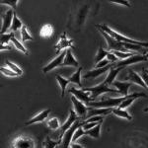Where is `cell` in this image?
Listing matches in <instances>:
<instances>
[{
    "label": "cell",
    "instance_id": "603a6c76",
    "mask_svg": "<svg viewBox=\"0 0 148 148\" xmlns=\"http://www.w3.org/2000/svg\"><path fill=\"white\" fill-rule=\"evenodd\" d=\"M61 141H62V139H58L54 141V140L51 139L49 136H47L45 141L42 142V148H57L61 144Z\"/></svg>",
    "mask_w": 148,
    "mask_h": 148
},
{
    "label": "cell",
    "instance_id": "2e32d148",
    "mask_svg": "<svg viewBox=\"0 0 148 148\" xmlns=\"http://www.w3.org/2000/svg\"><path fill=\"white\" fill-rule=\"evenodd\" d=\"M146 97H147V95L144 94V93H133V94H131V95H128L126 100H125V101L120 105L119 109L125 110L127 107H130V105L132 104L134 100L138 99V98H146Z\"/></svg>",
    "mask_w": 148,
    "mask_h": 148
},
{
    "label": "cell",
    "instance_id": "e575fe53",
    "mask_svg": "<svg viewBox=\"0 0 148 148\" xmlns=\"http://www.w3.org/2000/svg\"><path fill=\"white\" fill-rule=\"evenodd\" d=\"M112 52H113L119 59H121V60H125V59L128 58V57H130L131 56L134 54V52H121V51H114Z\"/></svg>",
    "mask_w": 148,
    "mask_h": 148
},
{
    "label": "cell",
    "instance_id": "f1b7e54d",
    "mask_svg": "<svg viewBox=\"0 0 148 148\" xmlns=\"http://www.w3.org/2000/svg\"><path fill=\"white\" fill-rule=\"evenodd\" d=\"M108 54H109V51H105L104 49H103V47L100 45V47H99V51H98V53H97V56H96V58H95V63L98 64L99 62H101L102 60H104L105 59V57H107L108 56Z\"/></svg>",
    "mask_w": 148,
    "mask_h": 148
},
{
    "label": "cell",
    "instance_id": "30bf717a",
    "mask_svg": "<svg viewBox=\"0 0 148 148\" xmlns=\"http://www.w3.org/2000/svg\"><path fill=\"white\" fill-rule=\"evenodd\" d=\"M78 120H79V116H77L76 112L73 111V110H69V116H68L67 121H66L60 127V136H59V139H62L64 133H65Z\"/></svg>",
    "mask_w": 148,
    "mask_h": 148
},
{
    "label": "cell",
    "instance_id": "52a82bcc",
    "mask_svg": "<svg viewBox=\"0 0 148 148\" xmlns=\"http://www.w3.org/2000/svg\"><path fill=\"white\" fill-rule=\"evenodd\" d=\"M13 148H36V142L32 137L25 136V135H20L14 139Z\"/></svg>",
    "mask_w": 148,
    "mask_h": 148
},
{
    "label": "cell",
    "instance_id": "1f68e13d",
    "mask_svg": "<svg viewBox=\"0 0 148 148\" xmlns=\"http://www.w3.org/2000/svg\"><path fill=\"white\" fill-rule=\"evenodd\" d=\"M11 42H13V45H14V47H16V49H18V51H22L23 53H25V54H29V52H28V49H26L25 47L23 46L22 44H21L19 40L16 39L15 37H13L12 38V40H11Z\"/></svg>",
    "mask_w": 148,
    "mask_h": 148
},
{
    "label": "cell",
    "instance_id": "d6a6232c",
    "mask_svg": "<svg viewBox=\"0 0 148 148\" xmlns=\"http://www.w3.org/2000/svg\"><path fill=\"white\" fill-rule=\"evenodd\" d=\"M6 64H7V66H8V67L10 68L12 71H14V72L17 74L18 76H21V75L23 74V70H22V69L19 67V66L16 65L15 63L12 62V61H10V60H6Z\"/></svg>",
    "mask_w": 148,
    "mask_h": 148
},
{
    "label": "cell",
    "instance_id": "d6986e66",
    "mask_svg": "<svg viewBox=\"0 0 148 148\" xmlns=\"http://www.w3.org/2000/svg\"><path fill=\"white\" fill-rule=\"evenodd\" d=\"M114 109H98V108H90L87 114V119L97 116H108L110 114H113Z\"/></svg>",
    "mask_w": 148,
    "mask_h": 148
},
{
    "label": "cell",
    "instance_id": "44dd1931",
    "mask_svg": "<svg viewBox=\"0 0 148 148\" xmlns=\"http://www.w3.org/2000/svg\"><path fill=\"white\" fill-rule=\"evenodd\" d=\"M123 68H114L112 67L111 69H110L109 71V75L107 76V78L105 79L104 83L106 85H112L113 83L114 82V79H116V77L118 76L119 72H120L121 70H123Z\"/></svg>",
    "mask_w": 148,
    "mask_h": 148
},
{
    "label": "cell",
    "instance_id": "ffe728a7",
    "mask_svg": "<svg viewBox=\"0 0 148 148\" xmlns=\"http://www.w3.org/2000/svg\"><path fill=\"white\" fill-rule=\"evenodd\" d=\"M127 79L130 80V82H133V83H135V84L141 86L142 88H145V89L147 88V86L145 85V83H144V81H143L142 77H140V76L138 75L136 72H134V71L131 70V69H130V70H128Z\"/></svg>",
    "mask_w": 148,
    "mask_h": 148
},
{
    "label": "cell",
    "instance_id": "ac0fdd59",
    "mask_svg": "<svg viewBox=\"0 0 148 148\" xmlns=\"http://www.w3.org/2000/svg\"><path fill=\"white\" fill-rule=\"evenodd\" d=\"M61 66H73V67H77V68L80 67L79 62L75 59L71 49H67L66 51V56L64 57V60Z\"/></svg>",
    "mask_w": 148,
    "mask_h": 148
},
{
    "label": "cell",
    "instance_id": "3957f363",
    "mask_svg": "<svg viewBox=\"0 0 148 148\" xmlns=\"http://www.w3.org/2000/svg\"><path fill=\"white\" fill-rule=\"evenodd\" d=\"M99 30H100V32H101L102 36L105 38V40H106L107 45H108V49L110 51H121V52H132V51H128L127 49H125L123 42H120L116 40H114L113 37H111V36L108 35L106 32L101 30V29H99Z\"/></svg>",
    "mask_w": 148,
    "mask_h": 148
},
{
    "label": "cell",
    "instance_id": "7bdbcfd3",
    "mask_svg": "<svg viewBox=\"0 0 148 148\" xmlns=\"http://www.w3.org/2000/svg\"><path fill=\"white\" fill-rule=\"evenodd\" d=\"M112 3H114V4H120V5H123V6H126V7H130L131 5L128 3L126 0H123V1H119V0H114V1H111Z\"/></svg>",
    "mask_w": 148,
    "mask_h": 148
},
{
    "label": "cell",
    "instance_id": "ee69618b",
    "mask_svg": "<svg viewBox=\"0 0 148 148\" xmlns=\"http://www.w3.org/2000/svg\"><path fill=\"white\" fill-rule=\"evenodd\" d=\"M12 47L10 46H0V51H11Z\"/></svg>",
    "mask_w": 148,
    "mask_h": 148
},
{
    "label": "cell",
    "instance_id": "83f0119b",
    "mask_svg": "<svg viewBox=\"0 0 148 148\" xmlns=\"http://www.w3.org/2000/svg\"><path fill=\"white\" fill-rule=\"evenodd\" d=\"M52 34H53V28H52L51 25H45L44 27L40 29V35L42 38H51Z\"/></svg>",
    "mask_w": 148,
    "mask_h": 148
},
{
    "label": "cell",
    "instance_id": "8d00e7d4",
    "mask_svg": "<svg viewBox=\"0 0 148 148\" xmlns=\"http://www.w3.org/2000/svg\"><path fill=\"white\" fill-rule=\"evenodd\" d=\"M0 71H1L2 74H4L5 76H8V77H15V76H18L14 71H12L10 68H6V67H0Z\"/></svg>",
    "mask_w": 148,
    "mask_h": 148
},
{
    "label": "cell",
    "instance_id": "4316f807",
    "mask_svg": "<svg viewBox=\"0 0 148 148\" xmlns=\"http://www.w3.org/2000/svg\"><path fill=\"white\" fill-rule=\"evenodd\" d=\"M101 125H102V123H100L99 125L95 127H93L92 130H87L85 131V135H88V136H91L93 138H100V134H101Z\"/></svg>",
    "mask_w": 148,
    "mask_h": 148
},
{
    "label": "cell",
    "instance_id": "4fadbf2b",
    "mask_svg": "<svg viewBox=\"0 0 148 148\" xmlns=\"http://www.w3.org/2000/svg\"><path fill=\"white\" fill-rule=\"evenodd\" d=\"M66 56V51H64L61 52L60 54H59L58 56L56 57V58H54L53 60L51 61V62H49V64H47L46 66H45L44 68H42V72L44 73H47L49 72V71H51L52 69L56 68V67H59V66L62 65V62L64 60V57Z\"/></svg>",
    "mask_w": 148,
    "mask_h": 148
},
{
    "label": "cell",
    "instance_id": "8992f818",
    "mask_svg": "<svg viewBox=\"0 0 148 148\" xmlns=\"http://www.w3.org/2000/svg\"><path fill=\"white\" fill-rule=\"evenodd\" d=\"M81 125H82V123H80L79 121H76V123L64 133L61 144L57 148H70V144L72 143V138H73L74 133H75V131L77 130L78 127H80Z\"/></svg>",
    "mask_w": 148,
    "mask_h": 148
},
{
    "label": "cell",
    "instance_id": "6da1fadb",
    "mask_svg": "<svg viewBox=\"0 0 148 148\" xmlns=\"http://www.w3.org/2000/svg\"><path fill=\"white\" fill-rule=\"evenodd\" d=\"M96 27L98 29H101L104 32H106L107 34L110 35L111 37H113L114 40H116L120 42H125V44H132V45H137V46H140L142 47H148V42H140V40H135L132 39H130V38H126L125 36L119 34V33L114 32L113 29H111L109 26L105 25H96Z\"/></svg>",
    "mask_w": 148,
    "mask_h": 148
},
{
    "label": "cell",
    "instance_id": "b9f144b4",
    "mask_svg": "<svg viewBox=\"0 0 148 148\" xmlns=\"http://www.w3.org/2000/svg\"><path fill=\"white\" fill-rule=\"evenodd\" d=\"M141 77H142L143 81H144L145 85H146V86H147V88H148V73H147L146 69H144V68L142 69V72H141Z\"/></svg>",
    "mask_w": 148,
    "mask_h": 148
},
{
    "label": "cell",
    "instance_id": "f546056e",
    "mask_svg": "<svg viewBox=\"0 0 148 148\" xmlns=\"http://www.w3.org/2000/svg\"><path fill=\"white\" fill-rule=\"evenodd\" d=\"M47 125L51 130H57L58 128L61 127L60 123H59V120L57 118H52V119H51V120H49L47 123Z\"/></svg>",
    "mask_w": 148,
    "mask_h": 148
},
{
    "label": "cell",
    "instance_id": "836d02e7",
    "mask_svg": "<svg viewBox=\"0 0 148 148\" xmlns=\"http://www.w3.org/2000/svg\"><path fill=\"white\" fill-rule=\"evenodd\" d=\"M14 37V33H9V34H4L1 35L0 38V46H7L9 42L12 40V38Z\"/></svg>",
    "mask_w": 148,
    "mask_h": 148
},
{
    "label": "cell",
    "instance_id": "9a60e30c",
    "mask_svg": "<svg viewBox=\"0 0 148 148\" xmlns=\"http://www.w3.org/2000/svg\"><path fill=\"white\" fill-rule=\"evenodd\" d=\"M51 109H47V110H45V111L40 112V113L38 114L37 116H33L30 121H28L25 125H34V123H42V121H45L47 119V116H49V114H51Z\"/></svg>",
    "mask_w": 148,
    "mask_h": 148
},
{
    "label": "cell",
    "instance_id": "5b68a950",
    "mask_svg": "<svg viewBox=\"0 0 148 148\" xmlns=\"http://www.w3.org/2000/svg\"><path fill=\"white\" fill-rule=\"evenodd\" d=\"M85 92H88L91 94V97L93 100H95L98 96L100 95L104 94V93H107V92H112V93H119V91L116 89H112L110 88L108 85H106L104 82H102L101 84L95 86V87H92V88H82Z\"/></svg>",
    "mask_w": 148,
    "mask_h": 148
},
{
    "label": "cell",
    "instance_id": "60d3db41",
    "mask_svg": "<svg viewBox=\"0 0 148 148\" xmlns=\"http://www.w3.org/2000/svg\"><path fill=\"white\" fill-rule=\"evenodd\" d=\"M107 59L111 62L112 64L113 63H116V62H118V57H116L114 54L113 53L112 51H109V54H108V56H107Z\"/></svg>",
    "mask_w": 148,
    "mask_h": 148
},
{
    "label": "cell",
    "instance_id": "7c38bea8",
    "mask_svg": "<svg viewBox=\"0 0 148 148\" xmlns=\"http://www.w3.org/2000/svg\"><path fill=\"white\" fill-rule=\"evenodd\" d=\"M13 17H14V10L9 9L6 11V13L2 17V26H1V35L6 34V32L8 30H10L12 22H13Z\"/></svg>",
    "mask_w": 148,
    "mask_h": 148
},
{
    "label": "cell",
    "instance_id": "7402d4cb",
    "mask_svg": "<svg viewBox=\"0 0 148 148\" xmlns=\"http://www.w3.org/2000/svg\"><path fill=\"white\" fill-rule=\"evenodd\" d=\"M113 114L114 116H119V118H123L125 120H127V121H131L132 120V116L131 114L128 113L126 110H121V109H119V108H114L113 110Z\"/></svg>",
    "mask_w": 148,
    "mask_h": 148
},
{
    "label": "cell",
    "instance_id": "74e56055",
    "mask_svg": "<svg viewBox=\"0 0 148 148\" xmlns=\"http://www.w3.org/2000/svg\"><path fill=\"white\" fill-rule=\"evenodd\" d=\"M83 135H85V130L80 126V127H78V130L75 131V133H74L73 138H72V142H75L76 140H78L81 136H83Z\"/></svg>",
    "mask_w": 148,
    "mask_h": 148
},
{
    "label": "cell",
    "instance_id": "5bb4252c",
    "mask_svg": "<svg viewBox=\"0 0 148 148\" xmlns=\"http://www.w3.org/2000/svg\"><path fill=\"white\" fill-rule=\"evenodd\" d=\"M113 67V64H109L108 66L103 68H95L94 70H90L88 72H86L84 75H83V78L84 79H89V78H97L99 76H101L102 74H104L105 72H108L110 71V69Z\"/></svg>",
    "mask_w": 148,
    "mask_h": 148
},
{
    "label": "cell",
    "instance_id": "484cf974",
    "mask_svg": "<svg viewBox=\"0 0 148 148\" xmlns=\"http://www.w3.org/2000/svg\"><path fill=\"white\" fill-rule=\"evenodd\" d=\"M23 23L22 21L20 20L18 17H17V14H16V12L14 11V17H13V22H12V26L10 28V31L11 32H17L19 31L20 29L23 28Z\"/></svg>",
    "mask_w": 148,
    "mask_h": 148
},
{
    "label": "cell",
    "instance_id": "277c9868",
    "mask_svg": "<svg viewBox=\"0 0 148 148\" xmlns=\"http://www.w3.org/2000/svg\"><path fill=\"white\" fill-rule=\"evenodd\" d=\"M148 56L146 54H133L128 58L125 59V60H120L116 63H113L114 68H125V66L131 65V64H134L137 62H143V61H147Z\"/></svg>",
    "mask_w": 148,
    "mask_h": 148
},
{
    "label": "cell",
    "instance_id": "d590c367",
    "mask_svg": "<svg viewBox=\"0 0 148 148\" xmlns=\"http://www.w3.org/2000/svg\"><path fill=\"white\" fill-rule=\"evenodd\" d=\"M123 47H125V49H127V51H142L143 47H140V46H137V45H132V44H125V42H123Z\"/></svg>",
    "mask_w": 148,
    "mask_h": 148
},
{
    "label": "cell",
    "instance_id": "7dc6e473",
    "mask_svg": "<svg viewBox=\"0 0 148 148\" xmlns=\"http://www.w3.org/2000/svg\"><path fill=\"white\" fill-rule=\"evenodd\" d=\"M146 71H147V73H148V69H146Z\"/></svg>",
    "mask_w": 148,
    "mask_h": 148
},
{
    "label": "cell",
    "instance_id": "f35d334b",
    "mask_svg": "<svg viewBox=\"0 0 148 148\" xmlns=\"http://www.w3.org/2000/svg\"><path fill=\"white\" fill-rule=\"evenodd\" d=\"M18 0H13V1H10V0H2L0 3L1 4H5V5H8L11 7V9H13L15 11L16 7H17V4H18Z\"/></svg>",
    "mask_w": 148,
    "mask_h": 148
},
{
    "label": "cell",
    "instance_id": "ba28073f",
    "mask_svg": "<svg viewBox=\"0 0 148 148\" xmlns=\"http://www.w3.org/2000/svg\"><path fill=\"white\" fill-rule=\"evenodd\" d=\"M73 47V40H70L67 38V35H66L65 32H63V34L60 36L57 44L54 46V49L56 51V53H58L60 51H67L68 49H71Z\"/></svg>",
    "mask_w": 148,
    "mask_h": 148
},
{
    "label": "cell",
    "instance_id": "f6af8a7d",
    "mask_svg": "<svg viewBox=\"0 0 148 148\" xmlns=\"http://www.w3.org/2000/svg\"><path fill=\"white\" fill-rule=\"evenodd\" d=\"M70 148H85V147L81 146L80 144H77L76 142H72V143L70 144Z\"/></svg>",
    "mask_w": 148,
    "mask_h": 148
},
{
    "label": "cell",
    "instance_id": "cb8c5ba5",
    "mask_svg": "<svg viewBox=\"0 0 148 148\" xmlns=\"http://www.w3.org/2000/svg\"><path fill=\"white\" fill-rule=\"evenodd\" d=\"M57 82L59 83V85H60V88H61V97H64V95H65V91H66V87H67V85L70 83V81L67 78H63L61 75H56V76Z\"/></svg>",
    "mask_w": 148,
    "mask_h": 148
},
{
    "label": "cell",
    "instance_id": "7a4b0ae2",
    "mask_svg": "<svg viewBox=\"0 0 148 148\" xmlns=\"http://www.w3.org/2000/svg\"><path fill=\"white\" fill-rule=\"evenodd\" d=\"M127 96H123L119 98H107L102 100L101 102H91L88 104L90 108H98V109H114L119 108L120 105L125 100H126Z\"/></svg>",
    "mask_w": 148,
    "mask_h": 148
},
{
    "label": "cell",
    "instance_id": "9c48e42d",
    "mask_svg": "<svg viewBox=\"0 0 148 148\" xmlns=\"http://www.w3.org/2000/svg\"><path fill=\"white\" fill-rule=\"evenodd\" d=\"M68 92L70 94H72L76 99H78L79 101H81L84 104H90L91 102H93V99L91 97V94H89L88 92H85L83 89H77V88L71 87L68 90Z\"/></svg>",
    "mask_w": 148,
    "mask_h": 148
},
{
    "label": "cell",
    "instance_id": "c3c4849f",
    "mask_svg": "<svg viewBox=\"0 0 148 148\" xmlns=\"http://www.w3.org/2000/svg\"><path fill=\"white\" fill-rule=\"evenodd\" d=\"M146 56H148V53H146Z\"/></svg>",
    "mask_w": 148,
    "mask_h": 148
},
{
    "label": "cell",
    "instance_id": "d4e9b609",
    "mask_svg": "<svg viewBox=\"0 0 148 148\" xmlns=\"http://www.w3.org/2000/svg\"><path fill=\"white\" fill-rule=\"evenodd\" d=\"M81 71H82V67H79V68H78V70L76 71L74 74H72V75H71L68 79H69V81H70L71 83L77 84L81 88V89H82L83 87H82V83H81Z\"/></svg>",
    "mask_w": 148,
    "mask_h": 148
},
{
    "label": "cell",
    "instance_id": "bcb514c9",
    "mask_svg": "<svg viewBox=\"0 0 148 148\" xmlns=\"http://www.w3.org/2000/svg\"><path fill=\"white\" fill-rule=\"evenodd\" d=\"M143 111H144L145 113H148V108H145L144 110H143Z\"/></svg>",
    "mask_w": 148,
    "mask_h": 148
},
{
    "label": "cell",
    "instance_id": "ab89813d",
    "mask_svg": "<svg viewBox=\"0 0 148 148\" xmlns=\"http://www.w3.org/2000/svg\"><path fill=\"white\" fill-rule=\"evenodd\" d=\"M100 123H82V127L83 130H84L85 131L87 130H92L93 127H95V126H97L98 125H99Z\"/></svg>",
    "mask_w": 148,
    "mask_h": 148
},
{
    "label": "cell",
    "instance_id": "8fae6325",
    "mask_svg": "<svg viewBox=\"0 0 148 148\" xmlns=\"http://www.w3.org/2000/svg\"><path fill=\"white\" fill-rule=\"evenodd\" d=\"M71 102H72L75 112L77 114V116H79V119H84L86 116V114H88V112L90 110L89 107H87L84 103H82L78 99H76L74 96H71Z\"/></svg>",
    "mask_w": 148,
    "mask_h": 148
},
{
    "label": "cell",
    "instance_id": "4dcf8cb0",
    "mask_svg": "<svg viewBox=\"0 0 148 148\" xmlns=\"http://www.w3.org/2000/svg\"><path fill=\"white\" fill-rule=\"evenodd\" d=\"M21 40L26 42V40H33V37L30 35L27 26L24 25L23 28L21 29Z\"/></svg>",
    "mask_w": 148,
    "mask_h": 148
},
{
    "label": "cell",
    "instance_id": "e0dca14e",
    "mask_svg": "<svg viewBox=\"0 0 148 148\" xmlns=\"http://www.w3.org/2000/svg\"><path fill=\"white\" fill-rule=\"evenodd\" d=\"M116 88L120 94L123 96H128V89L131 87V82H125V81H114L112 84Z\"/></svg>",
    "mask_w": 148,
    "mask_h": 148
}]
</instances>
